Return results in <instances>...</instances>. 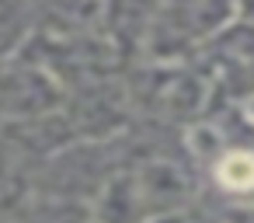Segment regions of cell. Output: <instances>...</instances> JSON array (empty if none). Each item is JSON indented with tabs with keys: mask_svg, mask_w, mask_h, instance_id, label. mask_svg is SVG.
<instances>
[{
	"mask_svg": "<svg viewBox=\"0 0 254 223\" xmlns=\"http://www.w3.org/2000/svg\"><path fill=\"white\" fill-rule=\"evenodd\" d=\"M219 181L223 185H230V188H247L251 185V157L247 153H233V157H226L223 164H219Z\"/></svg>",
	"mask_w": 254,
	"mask_h": 223,
	"instance_id": "cell-1",
	"label": "cell"
}]
</instances>
